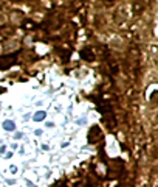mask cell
Here are the masks:
<instances>
[{
  "mask_svg": "<svg viewBox=\"0 0 158 187\" xmlns=\"http://www.w3.org/2000/svg\"><path fill=\"white\" fill-rule=\"evenodd\" d=\"M99 137H101L99 126H91V129H90V142H96Z\"/></svg>",
  "mask_w": 158,
  "mask_h": 187,
  "instance_id": "6da1fadb",
  "label": "cell"
},
{
  "mask_svg": "<svg viewBox=\"0 0 158 187\" xmlns=\"http://www.w3.org/2000/svg\"><path fill=\"white\" fill-rule=\"evenodd\" d=\"M150 101H152V103H155V104L158 103V91H155V92L150 95Z\"/></svg>",
  "mask_w": 158,
  "mask_h": 187,
  "instance_id": "7a4b0ae2",
  "label": "cell"
},
{
  "mask_svg": "<svg viewBox=\"0 0 158 187\" xmlns=\"http://www.w3.org/2000/svg\"><path fill=\"white\" fill-rule=\"evenodd\" d=\"M43 117H45V114H43V112H39V114L36 115V120H42Z\"/></svg>",
  "mask_w": 158,
  "mask_h": 187,
  "instance_id": "3957f363",
  "label": "cell"
},
{
  "mask_svg": "<svg viewBox=\"0 0 158 187\" xmlns=\"http://www.w3.org/2000/svg\"><path fill=\"white\" fill-rule=\"evenodd\" d=\"M6 128L11 129V128H13V123H11V122H8V123H6Z\"/></svg>",
  "mask_w": 158,
  "mask_h": 187,
  "instance_id": "277c9868",
  "label": "cell"
}]
</instances>
